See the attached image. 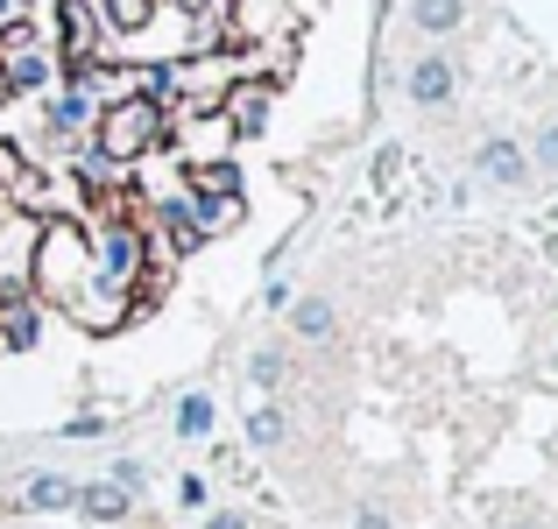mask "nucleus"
Masks as SVG:
<instances>
[{"label": "nucleus", "mask_w": 558, "mask_h": 529, "mask_svg": "<svg viewBox=\"0 0 558 529\" xmlns=\"http://www.w3.org/2000/svg\"><path fill=\"white\" fill-rule=\"evenodd\" d=\"M71 508H78L85 522H128V494L113 488V480H93V488L71 494Z\"/></svg>", "instance_id": "f8f14e48"}, {"label": "nucleus", "mask_w": 558, "mask_h": 529, "mask_svg": "<svg viewBox=\"0 0 558 529\" xmlns=\"http://www.w3.org/2000/svg\"><path fill=\"white\" fill-rule=\"evenodd\" d=\"M219 121H227L233 135H262V121H269V85H262V78L227 85V99H219Z\"/></svg>", "instance_id": "0eeeda50"}, {"label": "nucleus", "mask_w": 558, "mask_h": 529, "mask_svg": "<svg viewBox=\"0 0 558 529\" xmlns=\"http://www.w3.org/2000/svg\"><path fill=\"white\" fill-rule=\"evenodd\" d=\"M57 28H64V64H71V85L93 71V50H99V22H93V0H57Z\"/></svg>", "instance_id": "423d86ee"}, {"label": "nucleus", "mask_w": 558, "mask_h": 529, "mask_svg": "<svg viewBox=\"0 0 558 529\" xmlns=\"http://www.w3.org/2000/svg\"><path fill=\"white\" fill-rule=\"evenodd\" d=\"M466 14V0H410V22L424 28V36H452Z\"/></svg>", "instance_id": "4468645a"}, {"label": "nucleus", "mask_w": 558, "mask_h": 529, "mask_svg": "<svg viewBox=\"0 0 558 529\" xmlns=\"http://www.w3.org/2000/svg\"><path fill=\"white\" fill-rule=\"evenodd\" d=\"M283 431H290V423H283V409H255V417H247V438H255V445H283Z\"/></svg>", "instance_id": "6ab92c4d"}, {"label": "nucleus", "mask_w": 558, "mask_h": 529, "mask_svg": "<svg viewBox=\"0 0 558 529\" xmlns=\"http://www.w3.org/2000/svg\"><path fill=\"white\" fill-rule=\"evenodd\" d=\"M170 135V113L156 99H107L93 127V163H142Z\"/></svg>", "instance_id": "f03ea898"}, {"label": "nucleus", "mask_w": 558, "mask_h": 529, "mask_svg": "<svg viewBox=\"0 0 558 529\" xmlns=\"http://www.w3.org/2000/svg\"><path fill=\"white\" fill-rule=\"evenodd\" d=\"M0 71H8V99H22V93H50V50L43 42H28V50H0Z\"/></svg>", "instance_id": "1a4fd4ad"}, {"label": "nucleus", "mask_w": 558, "mask_h": 529, "mask_svg": "<svg viewBox=\"0 0 558 529\" xmlns=\"http://www.w3.org/2000/svg\"><path fill=\"white\" fill-rule=\"evenodd\" d=\"M85 241H93V283L135 290L142 261H149V241H142V226H128V219H107V226H93Z\"/></svg>", "instance_id": "7ed1b4c3"}, {"label": "nucleus", "mask_w": 558, "mask_h": 529, "mask_svg": "<svg viewBox=\"0 0 558 529\" xmlns=\"http://www.w3.org/2000/svg\"><path fill=\"white\" fill-rule=\"evenodd\" d=\"M113 488L135 494V488H142V459H121V466H113Z\"/></svg>", "instance_id": "412c9836"}, {"label": "nucleus", "mask_w": 558, "mask_h": 529, "mask_svg": "<svg viewBox=\"0 0 558 529\" xmlns=\"http://www.w3.org/2000/svg\"><path fill=\"white\" fill-rule=\"evenodd\" d=\"M537 163L558 170V127H545V135H537Z\"/></svg>", "instance_id": "4be33fe9"}, {"label": "nucleus", "mask_w": 558, "mask_h": 529, "mask_svg": "<svg viewBox=\"0 0 558 529\" xmlns=\"http://www.w3.org/2000/svg\"><path fill=\"white\" fill-rule=\"evenodd\" d=\"M227 36L247 42V50L290 36V0H227Z\"/></svg>", "instance_id": "20e7f679"}, {"label": "nucleus", "mask_w": 558, "mask_h": 529, "mask_svg": "<svg viewBox=\"0 0 558 529\" xmlns=\"http://www.w3.org/2000/svg\"><path fill=\"white\" fill-rule=\"evenodd\" d=\"M71 494H78V488H71L64 473H36V480H28V508H71Z\"/></svg>", "instance_id": "f3484780"}, {"label": "nucleus", "mask_w": 558, "mask_h": 529, "mask_svg": "<svg viewBox=\"0 0 558 529\" xmlns=\"http://www.w3.org/2000/svg\"><path fill=\"white\" fill-rule=\"evenodd\" d=\"M247 374H255V389H276V381L290 374V360H283V353H269V346H262V353H255V367H247Z\"/></svg>", "instance_id": "aec40b11"}, {"label": "nucleus", "mask_w": 558, "mask_h": 529, "mask_svg": "<svg viewBox=\"0 0 558 529\" xmlns=\"http://www.w3.org/2000/svg\"><path fill=\"white\" fill-rule=\"evenodd\" d=\"M474 163H481V176H495V184H523V176H531V156H523L517 142H502V135H495V142H481V156H474Z\"/></svg>", "instance_id": "9b49d317"}, {"label": "nucleus", "mask_w": 558, "mask_h": 529, "mask_svg": "<svg viewBox=\"0 0 558 529\" xmlns=\"http://www.w3.org/2000/svg\"><path fill=\"white\" fill-rule=\"evenodd\" d=\"M184 212H191V226H198V241L233 233V226H241V190H191Z\"/></svg>", "instance_id": "6e6552de"}, {"label": "nucleus", "mask_w": 558, "mask_h": 529, "mask_svg": "<svg viewBox=\"0 0 558 529\" xmlns=\"http://www.w3.org/2000/svg\"><path fill=\"white\" fill-rule=\"evenodd\" d=\"M28 283H36L50 304L78 297V290L93 283V241H85V226H71V219H43L36 255H28Z\"/></svg>", "instance_id": "f257e3e1"}, {"label": "nucleus", "mask_w": 558, "mask_h": 529, "mask_svg": "<svg viewBox=\"0 0 558 529\" xmlns=\"http://www.w3.org/2000/svg\"><path fill=\"white\" fill-rule=\"evenodd\" d=\"M205 529H247V516H213Z\"/></svg>", "instance_id": "393cba45"}, {"label": "nucleus", "mask_w": 558, "mask_h": 529, "mask_svg": "<svg viewBox=\"0 0 558 529\" xmlns=\"http://www.w3.org/2000/svg\"><path fill=\"white\" fill-rule=\"evenodd\" d=\"M509 529H537V522H509Z\"/></svg>", "instance_id": "bb28decb"}, {"label": "nucleus", "mask_w": 558, "mask_h": 529, "mask_svg": "<svg viewBox=\"0 0 558 529\" xmlns=\"http://www.w3.org/2000/svg\"><path fill=\"white\" fill-rule=\"evenodd\" d=\"M178 438H213V395H184L178 403Z\"/></svg>", "instance_id": "dca6fc26"}, {"label": "nucleus", "mask_w": 558, "mask_h": 529, "mask_svg": "<svg viewBox=\"0 0 558 529\" xmlns=\"http://www.w3.org/2000/svg\"><path fill=\"white\" fill-rule=\"evenodd\" d=\"M99 14H107V28L113 36H142V28L156 22V0H93Z\"/></svg>", "instance_id": "ddd939ff"}, {"label": "nucleus", "mask_w": 558, "mask_h": 529, "mask_svg": "<svg viewBox=\"0 0 558 529\" xmlns=\"http://www.w3.org/2000/svg\"><path fill=\"white\" fill-rule=\"evenodd\" d=\"M178 502H184V508H205V480H198V473H191L184 488H178Z\"/></svg>", "instance_id": "5701e85b"}, {"label": "nucleus", "mask_w": 558, "mask_h": 529, "mask_svg": "<svg viewBox=\"0 0 558 529\" xmlns=\"http://www.w3.org/2000/svg\"><path fill=\"white\" fill-rule=\"evenodd\" d=\"M354 529H389V516H381V508H361V516H354Z\"/></svg>", "instance_id": "b1692460"}, {"label": "nucleus", "mask_w": 558, "mask_h": 529, "mask_svg": "<svg viewBox=\"0 0 558 529\" xmlns=\"http://www.w3.org/2000/svg\"><path fill=\"white\" fill-rule=\"evenodd\" d=\"M163 142H178V156H184V163H191V170H205V163H219V156H227L233 127L219 121V107H213V113H191L184 127H170Z\"/></svg>", "instance_id": "39448f33"}, {"label": "nucleus", "mask_w": 558, "mask_h": 529, "mask_svg": "<svg viewBox=\"0 0 558 529\" xmlns=\"http://www.w3.org/2000/svg\"><path fill=\"white\" fill-rule=\"evenodd\" d=\"M298 340H332V304L326 297L298 304Z\"/></svg>", "instance_id": "a211bd4d"}, {"label": "nucleus", "mask_w": 558, "mask_h": 529, "mask_svg": "<svg viewBox=\"0 0 558 529\" xmlns=\"http://www.w3.org/2000/svg\"><path fill=\"white\" fill-rule=\"evenodd\" d=\"M410 99H417V107H446L452 99V64L446 57H417V64H410Z\"/></svg>", "instance_id": "9d476101"}, {"label": "nucleus", "mask_w": 558, "mask_h": 529, "mask_svg": "<svg viewBox=\"0 0 558 529\" xmlns=\"http://www.w3.org/2000/svg\"><path fill=\"white\" fill-rule=\"evenodd\" d=\"M0 107H8V71H0Z\"/></svg>", "instance_id": "a878e982"}, {"label": "nucleus", "mask_w": 558, "mask_h": 529, "mask_svg": "<svg viewBox=\"0 0 558 529\" xmlns=\"http://www.w3.org/2000/svg\"><path fill=\"white\" fill-rule=\"evenodd\" d=\"M85 113H93V99H85V85H71V93L50 99V127L57 135H71V127H85Z\"/></svg>", "instance_id": "2eb2a0df"}]
</instances>
